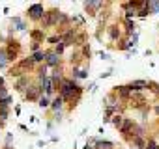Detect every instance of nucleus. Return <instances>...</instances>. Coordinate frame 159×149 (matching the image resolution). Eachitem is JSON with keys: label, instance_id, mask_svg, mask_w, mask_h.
I'll return each mask as SVG.
<instances>
[{"label": "nucleus", "instance_id": "nucleus-9", "mask_svg": "<svg viewBox=\"0 0 159 149\" xmlns=\"http://www.w3.org/2000/svg\"><path fill=\"white\" fill-rule=\"evenodd\" d=\"M122 121H124V116H114V119H112L114 127H122Z\"/></svg>", "mask_w": 159, "mask_h": 149}, {"label": "nucleus", "instance_id": "nucleus-4", "mask_svg": "<svg viewBox=\"0 0 159 149\" xmlns=\"http://www.w3.org/2000/svg\"><path fill=\"white\" fill-rule=\"evenodd\" d=\"M8 60H10V58H8V52H6L4 49H0V65L6 67V65H8Z\"/></svg>", "mask_w": 159, "mask_h": 149}, {"label": "nucleus", "instance_id": "nucleus-6", "mask_svg": "<svg viewBox=\"0 0 159 149\" xmlns=\"http://www.w3.org/2000/svg\"><path fill=\"white\" fill-rule=\"evenodd\" d=\"M38 104H39L41 108H47V106H51V103H49V97H47V95H43V97H39V101H38Z\"/></svg>", "mask_w": 159, "mask_h": 149}, {"label": "nucleus", "instance_id": "nucleus-10", "mask_svg": "<svg viewBox=\"0 0 159 149\" xmlns=\"http://www.w3.org/2000/svg\"><path fill=\"white\" fill-rule=\"evenodd\" d=\"M75 77H77V79H84V77H86V71H83V69H81V71H75Z\"/></svg>", "mask_w": 159, "mask_h": 149}, {"label": "nucleus", "instance_id": "nucleus-7", "mask_svg": "<svg viewBox=\"0 0 159 149\" xmlns=\"http://www.w3.org/2000/svg\"><path fill=\"white\" fill-rule=\"evenodd\" d=\"M45 56H47V52H36V54L32 56V62H43Z\"/></svg>", "mask_w": 159, "mask_h": 149}, {"label": "nucleus", "instance_id": "nucleus-1", "mask_svg": "<svg viewBox=\"0 0 159 149\" xmlns=\"http://www.w3.org/2000/svg\"><path fill=\"white\" fill-rule=\"evenodd\" d=\"M28 15H30V19H34V21L41 19V17L45 15V11H43V6H41V4H34V6L28 10Z\"/></svg>", "mask_w": 159, "mask_h": 149}, {"label": "nucleus", "instance_id": "nucleus-8", "mask_svg": "<svg viewBox=\"0 0 159 149\" xmlns=\"http://www.w3.org/2000/svg\"><path fill=\"white\" fill-rule=\"evenodd\" d=\"M96 145H98V149H112V143L111 142H98Z\"/></svg>", "mask_w": 159, "mask_h": 149}, {"label": "nucleus", "instance_id": "nucleus-3", "mask_svg": "<svg viewBox=\"0 0 159 149\" xmlns=\"http://www.w3.org/2000/svg\"><path fill=\"white\" fill-rule=\"evenodd\" d=\"M45 62H47V65H58V62H60V58H58V54L56 52H49L47 56H45Z\"/></svg>", "mask_w": 159, "mask_h": 149}, {"label": "nucleus", "instance_id": "nucleus-2", "mask_svg": "<svg viewBox=\"0 0 159 149\" xmlns=\"http://www.w3.org/2000/svg\"><path fill=\"white\" fill-rule=\"evenodd\" d=\"M127 88H129V92H133V90H135V92H139V90L148 88V82H146V80H135V82H131Z\"/></svg>", "mask_w": 159, "mask_h": 149}, {"label": "nucleus", "instance_id": "nucleus-5", "mask_svg": "<svg viewBox=\"0 0 159 149\" xmlns=\"http://www.w3.org/2000/svg\"><path fill=\"white\" fill-rule=\"evenodd\" d=\"M62 104H64V99H62V97H56V99L52 101L51 108H52V110H60V108H62Z\"/></svg>", "mask_w": 159, "mask_h": 149}]
</instances>
